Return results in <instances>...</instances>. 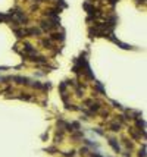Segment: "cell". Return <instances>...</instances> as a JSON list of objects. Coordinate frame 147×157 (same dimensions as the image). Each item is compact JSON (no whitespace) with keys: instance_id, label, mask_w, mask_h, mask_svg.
Wrapping results in <instances>:
<instances>
[{"instance_id":"cell-6","label":"cell","mask_w":147,"mask_h":157,"mask_svg":"<svg viewBox=\"0 0 147 157\" xmlns=\"http://www.w3.org/2000/svg\"><path fill=\"white\" fill-rule=\"evenodd\" d=\"M96 84V90H99V91L102 93V94H105V90H103V85H102V82H94Z\"/></svg>"},{"instance_id":"cell-4","label":"cell","mask_w":147,"mask_h":157,"mask_svg":"<svg viewBox=\"0 0 147 157\" xmlns=\"http://www.w3.org/2000/svg\"><path fill=\"white\" fill-rule=\"evenodd\" d=\"M109 145L115 150V153H121V145L118 144V141H116L115 138H110V140H109Z\"/></svg>"},{"instance_id":"cell-8","label":"cell","mask_w":147,"mask_h":157,"mask_svg":"<svg viewBox=\"0 0 147 157\" xmlns=\"http://www.w3.org/2000/svg\"><path fill=\"white\" fill-rule=\"evenodd\" d=\"M138 157H146V145L141 147V150H140V153H138Z\"/></svg>"},{"instance_id":"cell-9","label":"cell","mask_w":147,"mask_h":157,"mask_svg":"<svg viewBox=\"0 0 147 157\" xmlns=\"http://www.w3.org/2000/svg\"><path fill=\"white\" fill-rule=\"evenodd\" d=\"M93 131H94V132H96V134H99V135H102V137H103V135H105V132H103V131H102V129H93Z\"/></svg>"},{"instance_id":"cell-3","label":"cell","mask_w":147,"mask_h":157,"mask_svg":"<svg viewBox=\"0 0 147 157\" xmlns=\"http://www.w3.org/2000/svg\"><path fill=\"white\" fill-rule=\"evenodd\" d=\"M121 126H122V122H119V121H113V122L109 123V128H110V131H113V132L119 131Z\"/></svg>"},{"instance_id":"cell-7","label":"cell","mask_w":147,"mask_h":157,"mask_svg":"<svg viewBox=\"0 0 147 157\" xmlns=\"http://www.w3.org/2000/svg\"><path fill=\"white\" fill-rule=\"evenodd\" d=\"M122 143H124V145H125V147H127V148H128L130 151L132 150V144H131V143H130L128 140H124V141H122Z\"/></svg>"},{"instance_id":"cell-1","label":"cell","mask_w":147,"mask_h":157,"mask_svg":"<svg viewBox=\"0 0 147 157\" xmlns=\"http://www.w3.org/2000/svg\"><path fill=\"white\" fill-rule=\"evenodd\" d=\"M59 27V18H47L41 22V31H53Z\"/></svg>"},{"instance_id":"cell-5","label":"cell","mask_w":147,"mask_h":157,"mask_svg":"<svg viewBox=\"0 0 147 157\" xmlns=\"http://www.w3.org/2000/svg\"><path fill=\"white\" fill-rule=\"evenodd\" d=\"M135 125H137V128H138L141 132H146V131H144V128H146V122H144V119L137 118V119H135Z\"/></svg>"},{"instance_id":"cell-10","label":"cell","mask_w":147,"mask_h":157,"mask_svg":"<svg viewBox=\"0 0 147 157\" xmlns=\"http://www.w3.org/2000/svg\"><path fill=\"white\" fill-rule=\"evenodd\" d=\"M109 2H110V5H115V3L118 2V0H109Z\"/></svg>"},{"instance_id":"cell-2","label":"cell","mask_w":147,"mask_h":157,"mask_svg":"<svg viewBox=\"0 0 147 157\" xmlns=\"http://www.w3.org/2000/svg\"><path fill=\"white\" fill-rule=\"evenodd\" d=\"M50 40H52V41H63V40H65V31H62L60 34H59V32H53V34L50 35Z\"/></svg>"}]
</instances>
